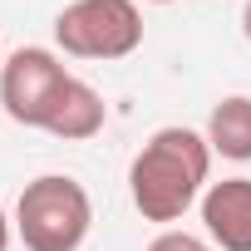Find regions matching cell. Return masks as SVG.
Segmentation results:
<instances>
[{"instance_id":"cell-1","label":"cell","mask_w":251,"mask_h":251,"mask_svg":"<svg viewBox=\"0 0 251 251\" xmlns=\"http://www.w3.org/2000/svg\"><path fill=\"white\" fill-rule=\"evenodd\" d=\"M212 143L197 128H182V123H168L158 128L128 163V197L138 207L143 222L173 226L182 222L202 192L212 187Z\"/></svg>"},{"instance_id":"cell-2","label":"cell","mask_w":251,"mask_h":251,"mask_svg":"<svg viewBox=\"0 0 251 251\" xmlns=\"http://www.w3.org/2000/svg\"><path fill=\"white\" fill-rule=\"evenodd\" d=\"M94 231V197L69 173H40L15 197V236L25 251H79Z\"/></svg>"},{"instance_id":"cell-3","label":"cell","mask_w":251,"mask_h":251,"mask_svg":"<svg viewBox=\"0 0 251 251\" xmlns=\"http://www.w3.org/2000/svg\"><path fill=\"white\" fill-rule=\"evenodd\" d=\"M54 45L74 59H128L143 45V10L138 0H69L54 15Z\"/></svg>"},{"instance_id":"cell-4","label":"cell","mask_w":251,"mask_h":251,"mask_svg":"<svg viewBox=\"0 0 251 251\" xmlns=\"http://www.w3.org/2000/svg\"><path fill=\"white\" fill-rule=\"evenodd\" d=\"M69 69L54 50L45 45H25L15 54H5V64H0V108L10 113V123H20V128H40L59 103V94L69 89Z\"/></svg>"},{"instance_id":"cell-5","label":"cell","mask_w":251,"mask_h":251,"mask_svg":"<svg viewBox=\"0 0 251 251\" xmlns=\"http://www.w3.org/2000/svg\"><path fill=\"white\" fill-rule=\"evenodd\" d=\"M207 241L222 251H251V177H222L202 192Z\"/></svg>"},{"instance_id":"cell-6","label":"cell","mask_w":251,"mask_h":251,"mask_svg":"<svg viewBox=\"0 0 251 251\" xmlns=\"http://www.w3.org/2000/svg\"><path fill=\"white\" fill-rule=\"evenodd\" d=\"M103 123H108V103H103V94H99L89 79L74 74L69 89L59 94L50 123H45V133H50V138H64V143H89V138L103 133Z\"/></svg>"},{"instance_id":"cell-7","label":"cell","mask_w":251,"mask_h":251,"mask_svg":"<svg viewBox=\"0 0 251 251\" xmlns=\"http://www.w3.org/2000/svg\"><path fill=\"white\" fill-rule=\"evenodd\" d=\"M202 133H207L212 153H222V158H231V163H251V99H246V94L217 99Z\"/></svg>"},{"instance_id":"cell-8","label":"cell","mask_w":251,"mask_h":251,"mask_svg":"<svg viewBox=\"0 0 251 251\" xmlns=\"http://www.w3.org/2000/svg\"><path fill=\"white\" fill-rule=\"evenodd\" d=\"M148 251H217L207 236H197V231H182V226H163L153 241H148Z\"/></svg>"},{"instance_id":"cell-9","label":"cell","mask_w":251,"mask_h":251,"mask_svg":"<svg viewBox=\"0 0 251 251\" xmlns=\"http://www.w3.org/2000/svg\"><path fill=\"white\" fill-rule=\"evenodd\" d=\"M15 241V217H5V207H0V251H10Z\"/></svg>"},{"instance_id":"cell-10","label":"cell","mask_w":251,"mask_h":251,"mask_svg":"<svg viewBox=\"0 0 251 251\" xmlns=\"http://www.w3.org/2000/svg\"><path fill=\"white\" fill-rule=\"evenodd\" d=\"M241 35H246V45H251V0L241 5Z\"/></svg>"},{"instance_id":"cell-11","label":"cell","mask_w":251,"mask_h":251,"mask_svg":"<svg viewBox=\"0 0 251 251\" xmlns=\"http://www.w3.org/2000/svg\"><path fill=\"white\" fill-rule=\"evenodd\" d=\"M148 5H177V0H148Z\"/></svg>"}]
</instances>
